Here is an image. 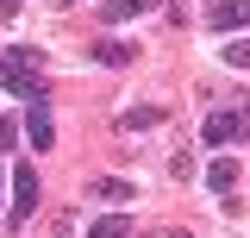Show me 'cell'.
<instances>
[{"mask_svg":"<svg viewBox=\"0 0 250 238\" xmlns=\"http://www.w3.org/2000/svg\"><path fill=\"white\" fill-rule=\"evenodd\" d=\"M0 88L19 94V100H44V69H38V50H25V44L0 50Z\"/></svg>","mask_w":250,"mask_h":238,"instance_id":"cell-1","label":"cell"},{"mask_svg":"<svg viewBox=\"0 0 250 238\" xmlns=\"http://www.w3.org/2000/svg\"><path fill=\"white\" fill-rule=\"evenodd\" d=\"M244 125H250V107H219V113H207L200 138H207V144H231V138H238Z\"/></svg>","mask_w":250,"mask_h":238,"instance_id":"cell-3","label":"cell"},{"mask_svg":"<svg viewBox=\"0 0 250 238\" xmlns=\"http://www.w3.org/2000/svg\"><path fill=\"white\" fill-rule=\"evenodd\" d=\"M131 57H138V50H131L125 38H100V44H94V63H106V69H125Z\"/></svg>","mask_w":250,"mask_h":238,"instance_id":"cell-8","label":"cell"},{"mask_svg":"<svg viewBox=\"0 0 250 238\" xmlns=\"http://www.w3.org/2000/svg\"><path fill=\"white\" fill-rule=\"evenodd\" d=\"M207 25H213V31H238V25H250V0H219V6H207Z\"/></svg>","mask_w":250,"mask_h":238,"instance_id":"cell-5","label":"cell"},{"mask_svg":"<svg viewBox=\"0 0 250 238\" xmlns=\"http://www.w3.org/2000/svg\"><path fill=\"white\" fill-rule=\"evenodd\" d=\"M0 207H6V194H0Z\"/></svg>","mask_w":250,"mask_h":238,"instance_id":"cell-14","label":"cell"},{"mask_svg":"<svg viewBox=\"0 0 250 238\" xmlns=\"http://www.w3.org/2000/svg\"><path fill=\"white\" fill-rule=\"evenodd\" d=\"M25 138H31V150H50V144H57V125H50V100H31V107H25Z\"/></svg>","mask_w":250,"mask_h":238,"instance_id":"cell-4","label":"cell"},{"mask_svg":"<svg viewBox=\"0 0 250 238\" xmlns=\"http://www.w3.org/2000/svg\"><path fill=\"white\" fill-rule=\"evenodd\" d=\"M31 213H38V169L19 163V169H13V207H6V219H13V226H25Z\"/></svg>","mask_w":250,"mask_h":238,"instance_id":"cell-2","label":"cell"},{"mask_svg":"<svg viewBox=\"0 0 250 238\" xmlns=\"http://www.w3.org/2000/svg\"><path fill=\"white\" fill-rule=\"evenodd\" d=\"M238 176H244V169H238V157H213V163H207V188H213V194H231Z\"/></svg>","mask_w":250,"mask_h":238,"instance_id":"cell-6","label":"cell"},{"mask_svg":"<svg viewBox=\"0 0 250 238\" xmlns=\"http://www.w3.org/2000/svg\"><path fill=\"white\" fill-rule=\"evenodd\" d=\"M225 63H231V69H250V38H238V44H225Z\"/></svg>","mask_w":250,"mask_h":238,"instance_id":"cell-12","label":"cell"},{"mask_svg":"<svg viewBox=\"0 0 250 238\" xmlns=\"http://www.w3.org/2000/svg\"><path fill=\"white\" fill-rule=\"evenodd\" d=\"M156 0H100V19L106 25H125V19H138V13H150Z\"/></svg>","mask_w":250,"mask_h":238,"instance_id":"cell-7","label":"cell"},{"mask_svg":"<svg viewBox=\"0 0 250 238\" xmlns=\"http://www.w3.org/2000/svg\"><path fill=\"white\" fill-rule=\"evenodd\" d=\"M88 238H131V219H125V213H106V219L88 226Z\"/></svg>","mask_w":250,"mask_h":238,"instance_id":"cell-10","label":"cell"},{"mask_svg":"<svg viewBox=\"0 0 250 238\" xmlns=\"http://www.w3.org/2000/svg\"><path fill=\"white\" fill-rule=\"evenodd\" d=\"M119 125L125 132H150V125H163V107H150V100H144V107H125Z\"/></svg>","mask_w":250,"mask_h":238,"instance_id":"cell-9","label":"cell"},{"mask_svg":"<svg viewBox=\"0 0 250 238\" xmlns=\"http://www.w3.org/2000/svg\"><path fill=\"white\" fill-rule=\"evenodd\" d=\"M13 144H19V125H13V119L0 113V157H6V150H13Z\"/></svg>","mask_w":250,"mask_h":238,"instance_id":"cell-13","label":"cell"},{"mask_svg":"<svg viewBox=\"0 0 250 238\" xmlns=\"http://www.w3.org/2000/svg\"><path fill=\"white\" fill-rule=\"evenodd\" d=\"M94 201H131V182H119V176H94Z\"/></svg>","mask_w":250,"mask_h":238,"instance_id":"cell-11","label":"cell"}]
</instances>
